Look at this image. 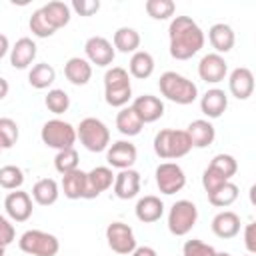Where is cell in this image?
I'll list each match as a JSON object with an SVG mask.
<instances>
[{
  "mask_svg": "<svg viewBox=\"0 0 256 256\" xmlns=\"http://www.w3.org/2000/svg\"><path fill=\"white\" fill-rule=\"evenodd\" d=\"M76 138L90 152H102V150H106L110 146V130H108V126L102 120L92 118V116L80 120V124L76 128Z\"/></svg>",
  "mask_w": 256,
  "mask_h": 256,
  "instance_id": "obj_4",
  "label": "cell"
},
{
  "mask_svg": "<svg viewBox=\"0 0 256 256\" xmlns=\"http://www.w3.org/2000/svg\"><path fill=\"white\" fill-rule=\"evenodd\" d=\"M146 14L154 20H168L176 12V4L172 0H146Z\"/></svg>",
  "mask_w": 256,
  "mask_h": 256,
  "instance_id": "obj_33",
  "label": "cell"
},
{
  "mask_svg": "<svg viewBox=\"0 0 256 256\" xmlns=\"http://www.w3.org/2000/svg\"><path fill=\"white\" fill-rule=\"evenodd\" d=\"M142 122H140V118L136 116V112L132 110V106H124V108H120V112L116 114V128H118V132L122 134V136H136V134H140L142 132Z\"/></svg>",
  "mask_w": 256,
  "mask_h": 256,
  "instance_id": "obj_29",
  "label": "cell"
},
{
  "mask_svg": "<svg viewBox=\"0 0 256 256\" xmlns=\"http://www.w3.org/2000/svg\"><path fill=\"white\" fill-rule=\"evenodd\" d=\"M208 166H212L214 170H218L226 180H230V178L238 172V162H236V158L230 156V154H216V156L210 160Z\"/></svg>",
  "mask_w": 256,
  "mask_h": 256,
  "instance_id": "obj_40",
  "label": "cell"
},
{
  "mask_svg": "<svg viewBox=\"0 0 256 256\" xmlns=\"http://www.w3.org/2000/svg\"><path fill=\"white\" fill-rule=\"evenodd\" d=\"M104 98H106V104L108 106H112V108H124L130 102V98H132V86L104 90Z\"/></svg>",
  "mask_w": 256,
  "mask_h": 256,
  "instance_id": "obj_41",
  "label": "cell"
},
{
  "mask_svg": "<svg viewBox=\"0 0 256 256\" xmlns=\"http://www.w3.org/2000/svg\"><path fill=\"white\" fill-rule=\"evenodd\" d=\"M254 232H256L254 222L246 224V228H244V244H246L248 254H256V234Z\"/></svg>",
  "mask_w": 256,
  "mask_h": 256,
  "instance_id": "obj_46",
  "label": "cell"
},
{
  "mask_svg": "<svg viewBox=\"0 0 256 256\" xmlns=\"http://www.w3.org/2000/svg\"><path fill=\"white\" fill-rule=\"evenodd\" d=\"M228 88H230V94L238 100H248L254 92V74L250 68H234L230 72V78H228Z\"/></svg>",
  "mask_w": 256,
  "mask_h": 256,
  "instance_id": "obj_17",
  "label": "cell"
},
{
  "mask_svg": "<svg viewBox=\"0 0 256 256\" xmlns=\"http://www.w3.org/2000/svg\"><path fill=\"white\" fill-rule=\"evenodd\" d=\"M4 210L10 220L26 222L32 216V196L24 190H12L4 198Z\"/></svg>",
  "mask_w": 256,
  "mask_h": 256,
  "instance_id": "obj_12",
  "label": "cell"
},
{
  "mask_svg": "<svg viewBox=\"0 0 256 256\" xmlns=\"http://www.w3.org/2000/svg\"><path fill=\"white\" fill-rule=\"evenodd\" d=\"M238 194H240L238 192V186L228 180L220 188H216L214 192L208 194V202L212 206H216V208H226V206H230V204H234L238 200Z\"/></svg>",
  "mask_w": 256,
  "mask_h": 256,
  "instance_id": "obj_32",
  "label": "cell"
},
{
  "mask_svg": "<svg viewBox=\"0 0 256 256\" xmlns=\"http://www.w3.org/2000/svg\"><path fill=\"white\" fill-rule=\"evenodd\" d=\"M216 256H230L228 252H216Z\"/></svg>",
  "mask_w": 256,
  "mask_h": 256,
  "instance_id": "obj_50",
  "label": "cell"
},
{
  "mask_svg": "<svg viewBox=\"0 0 256 256\" xmlns=\"http://www.w3.org/2000/svg\"><path fill=\"white\" fill-rule=\"evenodd\" d=\"M36 44H34V40L32 38H20V40H16V44L10 48V64H12V68H18V70H24V68H28L32 62H34V58H36Z\"/></svg>",
  "mask_w": 256,
  "mask_h": 256,
  "instance_id": "obj_20",
  "label": "cell"
},
{
  "mask_svg": "<svg viewBox=\"0 0 256 256\" xmlns=\"http://www.w3.org/2000/svg\"><path fill=\"white\" fill-rule=\"evenodd\" d=\"M44 104L52 114H64L70 108V96L60 88H52V90H48Z\"/></svg>",
  "mask_w": 256,
  "mask_h": 256,
  "instance_id": "obj_36",
  "label": "cell"
},
{
  "mask_svg": "<svg viewBox=\"0 0 256 256\" xmlns=\"http://www.w3.org/2000/svg\"><path fill=\"white\" fill-rule=\"evenodd\" d=\"M28 26H30V32H32L34 36H38V38H50V36L56 32V30L48 24V20H46V16H44L42 8H38V10H34V12H32Z\"/></svg>",
  "mask_w": 256,
  "mask_h": 256,
  "instance_id": "obj_39",
  "label": "cell"
},
{
  "mask_svg": "<svg viewBox=\"0 0 256 256\" xmlns=\"http://www.w3.org/2000/svg\"><path fill=\"white\" fill-rule=\"evenodd\" d=\"M0 154H2V148H0Z\"/></svg>",
  "mask_w": 256,
  "mask_h": 256,
  "instance_id": "obj_53",
  "label": "cell"
},
{
  "mask_svg": "<svg viewBox=\"0 0 256 256\" xmlns=\"http://www.w3.org/2000/svg\"><path fill=\"white\" fill-rule=\"evenodd\" d=\"M136 218L144 224H152V222H158L164 214V202L158 198V196H142L138 202H136Z\"/></svg>",
  "mask_w": 256,
  "mask_h": 256,
  "instance_id": "obj_23",
  "label": "cell"
},
{
  "mask_svg": "<svg viewBox=\"0 0 256 256\" xmlns=\"http://www.w3.org/2000/svg\"><path fill=\"white\" fill-rule=\"evenodd\" d=\"M132 110L136 112V116L140 118L142 124H152V122H156V120L162 118V114H164V102L158 96L142 94V96L134 98Z\"/></svg>",
  "mask_w": 256,
  "mask_h": 256,
  "instance_id": "obj_15",
  "label": "cell"
},
{
  "mask_svg": "<svg viewBox=\"0 0 256 256\" xmlns=\"http://www.w3.org/2000/svg\"><path fill=\"white\" fill-rule=\"evenodd\" d=\"M18 246L30 256H56L60 250L58 238L44 230H26L20 236Z\"/></svg>",
  "mask_w": 256,
  "mask_h": 256,
  "instance_id": "obj_6",
  "label": "cell"
},
{
  "mask_svg": "<svg viewBox=\"0 0 256 256\" xmlns=\"http://www.w3.org/2000/svg\"><path fill=\"white\" fill-rule=\"evenodd\" d=\"M168 38L174 60H188L204 46V32L190 16H174L168 26Z\"/></svg>",
  "mask_w": 256,
  "mask_h": 256,
  "instance_id": "obj_1",
  "label": "cell"
},
{
  "mask_svg": "<svg viewBox=\"0 0 256 256\" xmlns=\"http://www.w3.org/2000/svg\"><path fill=\"white\" fill-rule=\"evenodd\" d=\"M224 182H228L218 170H214L212 166H208L206 170H204V174H202V186H204V190H206V194H210V192H214L216 188H220Z\"/></svg>",
  "mask_w": 256,
  "mask_h": 256,
  "instance_id": "obj_43",
  "label": "cell"
},
{
  "mask_svg": "<svg viewBox=\"0 0 256 256\" xmlns=\"http://www.w3.org/2000/svg\"><path fill=\"white\" fill-rule=\"evenodd\" d=\"M84 52H86V60L90 64L100 66V68L110 66L114 62V56H116L112 42H108L104 36H90L84 44Z\"/></svg>",
  "mask_w": 256,
  "mask_h": 256,
  "instance_id": "obj_10",
  "label": "cell"
},
{
  "mask_svg": "<svg viewBox=\"0 0 256 256\" xmlns=\"http://www.w3.org/2000/svg\"><path fill=\"white\" fill-rule=\"evenodd\" d=\"M106 240L112 252L116 254H132L136 248V238H134V230L124 224V222H112L106 228Z\"/></svg>",
  "mask_w": 256,
  "mask_h": 256,
  "instance_id": "obj_9",
  "label": "cell"
},
{
  "mask_svg": "<svg viewBox=\"0 0 256 256\" xmlns=\"http://www.w3.org/2000/svg\"><path fill=\"white\" fill-rule=\"evenodd\" d=\"M40 138L48 148L54 150H66V148H74L76 142V128L60 118H52L48 120L42 130H40Z\"/></svg>",
  "mask_w": 256,
  "mask_h": 256,
  "instance_id": "obj_5",
  "label": "cell"
},
{
  "mask_svg": "<svg viewBox=\"0 0 256 256\" xmlns=\"http://www.w3.org/2000/svg\"><path fill=\"white\" fill-rule=\"evenodd\" d=\"M186 134H188V138H190V144H192V148H206V146H210L212 142H214V138H216V130H214V126L208 122V120H192L190 124H188V128H186Z\"/></svg>",
  "mask_w": 256,
  "mask_h": 256,
  "instance_id": "obj_24",
  "label": "cell"
},
{
  "mask_svg": "<svg viewBox=\"0 0 256 256\" xmlns=\"http://www.w3.org/2000/svg\"><path fill=\"white\" fill-rule=\"evenodd\" d=\"M212 232L222 238V240H230L234 236L240 234V216L232 210H222L212 218Z\"/></svg>",
  "mask_w": 256,
  "mask_h": 256,
  "instance_id": "obj_18",
  "label": "cell"
},
{
  "mask_svg": "<svg viewBox=\"0 0 256 256\" xmlns=\"http://www.w3.org/2000/svg\"><path fill=\"white\" fill-rule=\"evenodd\" d=\"M4 252H6V248H4V246H0V256H4Z\"/></svg>",
  "mask_w": 256,
  "mask_h": 256,
  "instance_id": "obj_51",
  "label": "cell"
},
{
  "mask_svg": "<svg viewBox=\"0 0 256 256\" xmlns=\"http://www.w3.org/2000/svg\"><path fill=\"white\" fill-rule=\"evenodd\" d=\"M72 10H76L80 16H92L100 10V0H74Z\"/></svg>",
  "mask_w": 256,
  "mask_h": 256,
  "instance_id": "obj_44",
  "label": "cell"
},
{
  "mask_svg": "<svg viewBox=\"0 0 256 256\" xmlns=\"http://www.w3.org/2000/svg\"><path fill=\"white\" fill-rule=\"evenodd\" d=\"M228 74V64L224 60V56L212 52L202 56L200 64H198V76L206 82V84H218L226 78Z\"/></svg>",
  "mask_w": 256,
  "mask_h": 256,
  "instance_id": "obj_13",
  "label": "cell"
},
{
  "mask_svg": "<svg viewBox=\"0 0 256 256\" xmlns=\"http://www.w3.org/2000/svg\"><path fill=\"white\" fill-rule=\"evenodd\" d=\"M62 192L70 200L84 198V194H86V172H82L78 168V170H72V172L64 174L62 176Z\"/></svg>",
  "mask_w": 256,
  "mask_h": 256,
  "instance_id": "obj_26",
  "label": "cell"
},
{
  "mask_svg": "<svg viewBox=\"0 0 256 256\" xmlns=\"http://www.w3.org/2000/svg\"><path fill=\"white\" fill-rule=\"evenodd\" d=\"M56 80V70L54 66H50L48 62H40V64H34L28 72V82L32 88L36 90H44L48 88L52 82Z\"/></svg>",
  "mask_w": 256,
  "mask_h": 256,
  "instance_id": "obj_31",
  "label": "cell"
},
{
  "mask_svg": "<svg viewBox=\"0 0 256 256\" xmlns=\"http://www.w3.org/2000/svg\"><path fill=\"white\" fill-rule=\"evenodd\" d=\"M128 70H130V74H132L134 78H138V80L150 78L152 72H154V58H152V54L146 52V50H136V52L132 54L130 62H128Z\"/></svg>",
  "mask_w": 256,
  "mask_h": 256,
  "instance_id": "obj_27",
  "label": "cell"
},
{
  "mask_svg": "<svg viewBox=\"0 0 256 256\" xmlns=\"http://www.w3.org/2000/svg\"><path fill=\"white\" fill-rule=\"evenodd\" d=\"M192 150L190 138L186 130H174V128H164L154 136V152L162 160H176L186 156Z\"/></svg>",
  "mask_w": 256,
  "mask_h": 256,
  "instance_id": "obj_3",
  "label": "cell"
},
{
  "mask_svg": "<svg viewBox=\"0 0 256 256\" xmlns=\"http://www.w3.org/2000/svg\"><path fill=\"white\" fill-rule=\"evenodd\" d=\"M22 184H24V172L18 166L6 164L0 168V186L4 190H20Z\"/></svg>",
  "mask_w": 256,
  "mask_h": 256,
  "instance_id": "obj_34",
  "label": "cell"
},
{
  "mask_svg": "<svg viewBox=\"0 0 256 256\" xmlns=\"http://www.w3.org/2000/svg\"><path fill=\"white\" fill-rule=\"evenodd\" d=\"M60 196L58 182L54 178H42L32 186V200L40 206H52Z\"/></svg>",
  "mask_w": 256,
  "mask_h": 256,
  "instance_id": "obj_25",
  "label": "cell"
},
{
  "mask_svg": "<svg viewBox=\"0 0 256 256\" xmlns=\"http://www.w3.org/2000/svg\"><path fill=\"white\" fill-rule=\"evenodd\" d=\"M8 50H10V42H8V36L0 32V60H2V58L8 54Z\"/></svg>",
  "mask_w": 256,
  "mask_h": 256,
  "instance_id": "obj_48",
  "label": "cell"
},
{
  "mask_svg": "<svg viewBox=\"0 0 256 256\" xmlns=\"http://www.w3.org/2000/svg\"><path fill=\"white\" fill-rule=\"evenodd\" d=\"M228 108V96L220 88H210L200 98V110L208 118H220Z\"/></svg>",
  "mask_w": 256,
  "mask_h": 256,
  "instance_id": "obj_19",
  "label": "cell"
},
{
  "mask_svg": "<svg viewBox=\"0 0 256 256\" xmlns=\"http://www.w3.org/2000/svg\"><path fill=\"white\" fill-rule=\"evenodd\" d=\"M114 50L122 52V54H128V52H136L140 48V34L134 30V28H128V26H122L114 32Z\"/></svg>",
  "mask_w": 256,
  "mask_h": 256,
  "instance_id": "obj_30",
  "label": "cell"
},
{
  "mask_svg": "<svg viewBox=\"0 0 256 256\" xmlns=\"http://www.w3.org/2000/svg\"><path fill=\"white\" fill-rule=\"evenodd\" d=\"M114 172L110 166H96L90 172H86V200H92L96 196H100L102 192H106L112 184H114Z\"/></svg>",
  "mask_w": 256,
  "mask_h": 256,
  "instance_id": "obj_14",
  "label": "cell"
},
{
  "mask_svg": "<svg viewBox=\"0 0 256 256\" xmlns=\"http://www.w3.org/2000/svg\"><path fill=\"white\" fill-rule=\"evenodd\" d=\"M156 186L162 194H176L186 186V174L176 162H162L156 168Z\"/></svg>",
  "mask_w": 256,
  "mask_h": 256,
  "instance_id": "obj_8",
  "label": "cell"
},
{
  "mask_svg": "<svg viewBox=\"0 0 256 256\" xmlns=\"http://www.w3.org/2000/svg\"><path fill=\"white\" fill-rule=\"evenodd\" d=\"M140 184H142V178H140V172L134 170V168H126V170H120L116 176H114V194L116 198L120 200H130L134 198L138 192H140Z\"/></svg>",
  "mask_w": 256,
  "mask_h": 256,
  "instance_id": "obj_16",
  "label": "cell"
},
{
  "mask_svg": "<svg viewBox=\"0 0 256 256\" xmlns=\"http://www.w3.org/2000/svg\"><path fill=\"white\" fill-rule=\"evenodd\" d=\"M246 256H254V254H246Z\"/></svg>",
  "mask_w": 256,
  "mask_h": 256,
  "instance_id": "obj_52",
  "label": "cell"
},
{
  "mask_svg": "<svg viewBox=\"0 0 256 256\" xmlns=\"http://www.w3.org/2000/svg\"><path fill=\"white\" fill-rule=\"evenodd\" d=\"M198 220V208L190 200H178L168 212V230L174 236H186Z\"/></svg>",
  "mask_w": 256,
  "mask_h": 256,
  "instance_id": "obj_7",
  "label": "cell"
},
{
  "mask_svg": "<svg viewBox=\"0 0 256 256\" xmlns=\"http://www.w3.org/2000/svg\"><path fill=\"white\" fill-rule=\"evenodd\" d=\"M42 12H44L48 24H50L54 30L64 28V26L70 22V6L64 4V2H60V0H52V2L44 4V6H42Z\"/></svg>",
  "mask_w": 256,
  "mask_h": 256,
  "instance_id": "obj_28",
  "label": "cell"
},
{
  "mask_svg": "<svg viewBox=\"0 0 256 256\" xmlns=\"http://www.w3.org/2000/svg\"><path fill=\"white\" fill-rule=\"evenodd\" d=\"M158 88H160V94L174 102V104H180V106H186V104H192L196 98H198V88L192 80H188L186 76L178 74V72H164L158 80Z\"/></svg>",
  "mask_w": 256,
  "mask_h": 256,
  "instance_id": "obj_2",
  "label": "cell"
},
{
  "mask_svg": "<svg viewBox=\"0 0 256 256\" xmlns=\"http://www.w3.org/2000/svg\"><path fill=\"white\" fill-rule=\"evenodd\" d=\"M182 254L184 256H216V250H214V246H210L198 238H192V240L184 242Z\"/></svg>",
  "mask_w": 256,
  "mask_h": 256,
  "instance_id": "obj_42",
  "label": "cell"
},
{
  "mask_svg": "<svg viewBox=\"0 0 256 256\" xmlns=\"http://www.w3.org/2000/svg\"><path fill=\"white\" fill-rule=\"evenodd\" d=\"M130 86V76L128 70L122 66H112L106 70L104 74V90H112V88H126Z\"/></svg>",
  "mask_w": 256,
  "mask_h": 256,
  "instance_id": "obj_37",
  "label": "cell"
},
{
  "mask_svg": "<svg viewBox=\"0 0 256 256\" xmlns=\"http://www.w3.org/2000/svg\"><path fill=\"white\" fill-rule=\"evenodd\" d=\"M136 158H138V150L128 140H118L106 148V162L112 168H118V170L132 168Z\"/></svg>",
  "mask_w": 256,
  "mask_h": 256,
  "instance_id": "obj_11",
  "label": "cell"
},
{
  "mask_svg": "<svg viewBox=\"0 0 256 256\" xmlns=\"http://www.w3.org/2000/svg\"><path fill=\"white\" fill-rule=\"evenodd\" d=\"M14 236H16V230H14L12 222L6 216L0 214V246L6 248L8 244H12L14 242Z\"/></svg>",
  "mask_w": 256,
  "mask_h": 256,
  "instance_id": "obj_45",
  "label": "cell"
},
{
  "mask_svg": "<svg viewBox=\"0 0 256 256\" xmlns=\"http://www.w3.org/2000/svg\"><path fill=\"white\" fill-rule=\"evenodd\" d=\"M8 90H10V84H8V80L0 76V100H4V98L8 96Z\"/></svg>",
  "mask_w": 256,
  "mask_h": 256,
  "instance_id": "obj_49",
  "label": "cell"
},
{
  "mask_svg": "<svg viewBox=\"0 0 256 256\" xmlns=\"http://www.w3.org/2000/svg\"><path fill=\"white\" fill-rule=\"evenodd\" d=\"M130 256H158L152 246H136Z\"/></svg>",
  "mask_w": 256,
  "mask_h": 256,
  "instance_id": "obj_47",
  "label": "cell"
},
{
  "mask_svg": "<svg viewBox=\"0 0 256 256\" xmlns=\"http://www.w3.org/2000/svg\"><path fill=\"white\" fill-rule=\"evenodd\" d=\"M64 76H66V80L70 84L84 86L92 78V64L86 58H80V56L68 58L66 64H64Z\"/></svg>",
  "mask_w": 256,
  "mask_h": 256,
  "instance_id": "obj_21",
  "label": "cell"
},
{
  "mask_svg": "<svg viewBox=\"0 0 256 256\" xmlns=\"http://www.w3.org/2000/svg\"><path fill=\"white\" fill-rule=\"evenodd\" d=\"M20 130L12 118H0V148H12L18 142Z\"/></svg>",
  "mask_w": 256,
  "mask_h": 256,
  "instance_id": "obj_38",
  "label": "cell"
},
{
  "mask_svg": "<svg viewBox=\"0 0 256 256\" xmlns=\"http://www.w3.org/2000/svg\"><path fill=\"white\" fill-rule=\"evenodd\" d=\"M208 40L212 44V48L216 50V54H226L234 48V42H236V36H234V30L224 24V22H218V24H212L210 30H208Z\"/></svg>",
  "mask_w": 256,
  "mask_h": 256,
  "instance_id": "obj_22",
  "label": "cell"
},
{
  "mask_svg": "<svg viewBox=\"0 0 256 256\" xmlns=\"http://www.w3.org/2000/svg\"><path fill=\"white\" fill-rule=\"evenodd\" d=\"M78 162L80 156L74 148H66V150H58V154L54 156V168L64 176L72 170H78Z\"/></svg>",
  "mask_w": 256,
  "mask_h": 256,
  "instance_id": "obj_35",
  "label": "cell"
}]
</instances>
